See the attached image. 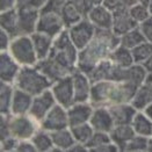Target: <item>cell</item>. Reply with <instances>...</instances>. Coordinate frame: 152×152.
<instances>
[{
    "label": "cell",
    "instance_id": "e0dca14e",
    "mask_svg": "<svg viewBox=\"0 0 152 152\" xmlns=\"http://www.w3.org/2000/svg\"><path fill=\"white\" fill-rule=\"evenodd\" d=\"M21 65L18 63L8 51L0 52V80L14 84Z\"/></svg>",
    "mask_w": 152,
    "mask_h": 152
},
{
    "label": "cell",
    "instance_id": "1f68e13d",
    "mask_svg": "<svg viewBox=\"0 0 152 152\" xmlns=\"http://www.w3.org/2000/svg\"><path fill=\"white\" fill-rule=\"evenodd\" d=\"M61 14H62V18H63L64 25H65V28L69 29L71 28L72 26L77 25L78 22H80L85 16L77 10L76 6H73L71 2L66 1L64 4V6L62 7V11H61Z\"/></svg>",
    "mask_w": 152,
    "mask_h": 152
},
{
    "label": "cell",
    "instance_id": "4dcf8cb0",
    "mask_svg": "<svg viewBox=\"0 0 152 152\" xmlns=\"http://www.w3.org/2000/svg\"><path fill=\"white\" fill-rule=\"evenodd\" d=\"M15 86L14 84L1 81L0 84V113L4 115L11 114L13 94H14Z\"/></svg>",
    "mask_w": 152,
    "mask_h": 152
},
{
    "label": "cell",
    "instance_id": "8fae6325",
    "mask_svg": "<svg viewBox=\"0 0 152 152\" xmlns=\"http://www.w3.org/2000/svg\"><path fill=\"white\" fill-rule=\"evenodd\" d=\"M51 91L55 95L57 103L65 107L66 109L75 104V89L72 76L64 77L62 79L55 81L51 86Z\"/></svg>",
    "mask_w": 152,
    "mask_h": 152
},
{
    "label": "cell",
    "instance_id": "8992f818",
    "mask_svg": "<svg viewBox=\"0 0 152 152\" xmlns=\"http://www.w3.org/2000/svg\"><path fill=\"white\" fill-rule=\"evenodd\" d=\"M10 127H11V135L16 137L19 140H31L41 126L29 114H25L11 115Z\"/></svg>",
    "mask_w": 152,
    "mask_h": 152
},
{
    "label": "cell",
    "instance_id": "816d5d0a",
    "mask_svg": "<svg viewBox=\"0 0 152 152\" xmlns=\"http://www.w3.org/2000/svg\"><path fill=\"white\" fill-rule=\"evenodd\" d=\"M143 112L148 115V117H150V118L152 120V102L149 104V106H146V107H145V109H144Z\"/></svg>",
    "mask_w": 152,
    "mask_h": 152
},
{
    "label": "cell",
    "instance_id": "b9f144b4",
    "mask_svg": "<svg viewBox=\"0 0 152 152\" xmlns=\"http://www.w3.org/2000/svg\"><path fill=\"white\" fill-rule=\"evenodd\" d=\"M69 2H71L73 6H76L77 10L81 13L85 18H87L89 11L93 8V4L91 2V0H67Z\"/></svg>",
    "mask_w": 152,
    "mask_h": 152
},
{
    "label": "cell",
    "instance_id": "52a82bcc",
    "mask_svg": "<svg viewBox=\"0 0 152 152\" xmlns=\"http://www.w3.org/2000/svg\"><path fill=\"white\" fill-rule=\"evenodd\" d=\"M146 76H148V71L145 70L143 64L135 63L129 67H120L114 64V67L110 75V80L127 81V83H131L140 87L145 81Z\"/></svg>",
    "mask_w": 152,
    "mask_h": 152
},
{
    "label": "cell",
    "instance_id": "ac0fdd59",
    "mask_svg": "<svg viewBox=\"0 0 152 152\" xmlns=\"http://www.w3.org/2000/svg\"><path fill=\"white\" fill-rule=\"evenodd\" d=\"M89 124L95 131L110 132L115 127L114 120L108 107H94L92 117L89 120Z\"/></svg>",
    "mask_w": 152,
    "mask_h": 152
},
{
    "label": "cell",
    "instance_id": "f1b7e54d",
    "mask_svg": "<svg viewBox=\"0 0 152 152\" xmlns=\"http://www.w3.org/2000/svg\"><path fill=\"white\" fill-rule=\"evenodd\" d=\"M109 58L116 66H120V67H129L132 64H135L131 50L121 44L117 45L114 50L112 51Z\"/></svg>",
    "mask_w": 152,
    "mask_h": 152
},
{
    "label": "cell",
    "instance_id": "d590c367",
    "mask_svg": "<svg viewBox=\"0 0 152 152\" xmlns=\"http://www.w3.org/2000/svg\"><path fill=\"white\" fill-rule=\"evenodd\" d=\"M131 52H132L135 63L143 64L149 57L152 56V43L146 41L140 45H137L136 48L131 49Z\"/></svg>",
    "mask_w": 152,
    "mask_h": 152
},
{
    "label": "cell",
    "instance_id": "60d3db41",
    "mask_svg": "<svg viewBox=\"0 0 152 152\" xmlns=\"http://www.w3.org/2000/svg\"><path fill=\"white\" fill-rule=\"evenodd\" d=\"M19 142L20 140H18L16 137H14V136H10V137H6L4 140H0V150L2 152L16 151Z\"/></svg>",
    "mask_w": 152,
    "mask_h": 152
},
{
    "label": "cell",
    "instance_id": "3957f363",
    "mask_svg": "<svg viewBox=\"0 0 152 152\" xmlns=\"http://www.w3.org/2000/svg\"><path fill=\"white\" fill-rule=\"evenodd\" d=\"M48 57H51L63 67H65L69 72L73 73L78 65L79 50L73 44L67 29H64L59 35L55 37L52 49Z\"/></svg>",
    "mask_w": 152,
    "mask_h": 152
},
{
    "label": "cell",
    "instance_id": "44dd1931",
    "mask_svg": "<svg viewBox=\"0 0 152 152\" xmlns=\"http://www.w3.org/2000/svg\"><path fill=\"white\" fill-rule=\"evenodd\" d=\"M112 117L114 120L115 126L118 124H131L135 115L137 114V109L131 103H118L108 107Z\"/></svg>",
    "mask_w": 152,
    "mask_h": 152
},
{
    "label": "cell",
    "instance_id": "9c48e42d",
    "mask_svg": "<svg viewBox=\"0 0 152 152\" xmlns=\"http://www.w3.org/2000/svg\"><path fill=\"white\" fill-rule=\"evenodd\" d=\"M67 30H69V35L72 39L73 44L78 48V50L80 51L83 50L92 41V38L94 37L95 31H96V27L93 25L87 18H84L80 22L72 26Z\"/></svg>",
    "mask_w": 152,
    "mask_h": 152
},
{
    "label": "cell",
    "instance_id": "d6986e66",
    "mask_svg": "<svg viewBox=\"0 0 152 152\" xmlns=\"http://www.w3.org/2000/svg\"><path fill=\"white\" fill-rule=\"evenodd\" d=\"M87 19L98 29L112 30L113 27V12L104 5H95L89 11Z\"/></svg>",
    "mask_w": 152,
    "mask_h": 152
},
{
    "label": "cell",
    "instance_id": "484cf974",
    "mask_svg": "<svg viewBox=\"0 0 152 152\" xmlns=\"http://www.w3.org/2000/svg\"><path fill=\"white\" fill-rule=\"evenodd\" d=\"M50 134L55 146L61 149L62 152H67L77 143L70 128L56 130V131H52Z\"/></svg>",
    "mask_w": 152,
    "mask_h": 152
},
{
    "label": "cell",
    "instance_id": "d6a6232c",
    "mask_svg": "<svg viewBox=\"0 0 152 152\" xmlns=\"http://www.w3.org/2000/svg\"><path fill=\"white\" fill-rule=\"evenodd\" d=\"M31 142L34 143L36 151L37 152H51L55 144L51 137V134L44 129H38L37 132L31 138Z\"/></svg>",
    "mask_w": 152,
    "mask_h": 152
},
{
    "label": "cell",
    "instance_id": "603a6c76",
    "mask_svg": "<svg viewBox=\"0 0 152 152\" xmlns=\"http://www.w3.org/2000/svg\"><path fill=\"white\" fill-rule=\"evenodd\" d=\"M113 143L117 145L120 151H124V148L129 143V140L136 136V132L131 124H118L113 128L109 132Z\"/></svg>",
    "mask_w": 152,
    "mask_h": 152
},
{
    "label": "cell",
    "instance_id": "f907efd6",
    "mask_svg": "<svg viewBox=\"0 0 152 152\" xmlns=\"http://www.w3.org/2000/svg\"><path fill=\"white\" fill-rule=\"evenodd\" d=\"M143 66L145 67V70L148 71V73H149V72H152V56L149 57V58L143 63Z\"/></svg>",
    "mask_w": 152,
    "mask_h": 152
},
{
    "label": "cell",
    "instance_id": "ab89813d",
    "mask_svg": "<svg viewBox=\"0 0 152 152\" xmlns=\"http://www.w3.org/2000/svg\"><path fill=\"white\" fill-rule=\"evenodd\" d=\"M137 2H138V0H103L102 5H104L107 8H109L113 12L115 10L122 8V7L130 8L134 5H136Z\"/></svg>",
    "mask_w": 152,
    "mask_h": 152
},
{
    "label": "cell",
    "instance_id": "4316f807",
    "mask_svg": "<svg viewBox=\"0 0 152 152\" xmlns=\"http://www.w3.org/2000/svg\"><path fill=\"white\" fill-rule=\"evenodd\" d=\"M152 102V84L151 83H143L137 88L135 96L131 101V104L137 110H144L146 106Z\"/></svg>",
    "mask_w": 152,
    "mask_h": 152
},
{
    "label": "cell",
    "instance_id": "cb8c5ba5",
    "mask_svg": "<svg viewBox=\"0 0 152 152\" xmlns=\"http://www.w3.org/2000/svg\"><path fill=\"white\" fill-rule=\"evenodd\" d=\"M30 37L33 39L38 61L45 59L50 55V51L52 49V44H53V39L55 38L50 36V35H47V34L39 33V31H35L34 34L30 35Z\"/></svg>",
    "mask_w": 152,
    "mask_h": 152
},
{
    "label": "cell",
    "instance_id": "5bb4252c",
    "mask_svg": "<svg viewBox=\"0 0 152 152\" xmlns=\"http://www.w3.org/2000/svg\"><path fill=\"white\" fill-rule=\"evenodd\" d=\"M136 27H138V23L131 16L129 8L122 7V8H117V10L113 11V27H112V30L117 36L121 37L122 35H124L126 33L135 29Z\"/></svg>",
    "mask_w": 152,
    "mask_h": 152
},
{
    "label": "cell",
    "instance_id": "7a4b0ae2",
    "mask_svg": "<svg viewBox=\"0 0 152 152\" xmlns=\"http://www.w3.org/2000/svg\"><path fill=\"white\" fill-rule=\"evenodd\" d=\"M138 86L127 81L101 80L92 84L89 103L93 107H110L118 103H131Z\"/></svg>",
    "mask_w": 152,
    "mask_h": 152
},
{
    "label": "cell",
    "instance_id": "f35d334b",
    "mask_svg": "<svg viewBox=\"0 0 152 152\" xmlns=\"http://www.w3.org/2000/svg\"><path fill=\"white\" fill-rule=\"evenodd\" d=\"M129 11H130L131 16L134 18V20H135L138 25L142 23L143 21H145L146 19H149L152 15L151 13H150L149 7L145 6V5H142L140 2H137L136 5H134L132 7H130Z\"/></svg>",
    "mask_w": 152,
    "mask_h": 152
},
{
    "label": "cell",
    "instance_id": "277c9868",
    "mask_svg": "<svg viewBox=\"0 0 152 152\" xmlns=\"http://www.w3.org/2000/svg\"><path fill=\"white\" fill-rule=\"evenodd\" d=\"M52 84L53 83L50 79L34 65V66H21L18 77L15 79L14 86L35 96L43 93L44 91L51 88Z\"/></svg>",
    "mask_w": 152,
    "mask_h": 152
},
{
    "label": "cell",
    "instance_id": "db71d44e",
    "mask_svg": "<svg viewBox=\"0 0 152 152\" xmlns=\"http://www.w3.org/2000/svg\"><path fill=\"white\" fill-rule=\"evenodd\" d=\"M91 2L95 6V5H101L102 2H103V0H91Z\"/></svg>",
    "mask_w": 152,
    "mask_h": 152
},
{
    "label": "cell",
    "instance_id": "7c38bea8",
    "mask_svg": "<svg viewBox=\"0 0 152 152\" xmlns=\"http://www.w3.org/2000/svg\"><path fill=\"white\" fill-rule=\"evenodd\" d=\"M57 103L55 95L52 93L51 88L44 91L43 93L35 95L33 102H31V107L29 109V113L34 120H36L38 123L42 122V120L45 117V115L50 112V109Z\"/></svg>",
    "mask_w": 152,
    "mask_h": 152
},
{
    "label": "cell",
    "instance_id": "f6af8a7d",
    "mask_svg": "<svg viewBox=\"0 0 152 152\" xmlns=\"http://www.w3.org/2000/svg\"><path fill=\"white\" fill-rule=\"evenodd\" d=\"M16 152H36V148L31 140H22L18 144Z\"/></svg>",
    "mask_w": 152,
    "mask_h": 152
},
{
    "label": "cell",
    "instance_id": "ba28073f",
    "mask_svg": "<svg viewBox=\"0 0 152 152\" xmlns=\"http://www.w3.org/2000/svg\"><path fill=\"white\" fill-rule=\"evenodd\" d=\"M65 28L61 12L56 11H39L36 31L44 33L55 38L59 35Z\"/></svg>",
    "mask_w": 152,
    "mask_h": 152
},
{
    "label": "cell",
    "instance_id": "8d00e7d4",
    "mask_svg": "<svg viewBox=\"0 0 152 152\" xmlns=\"http://www.w3.org/2000/svg\"><path fill=\"white\" fill-rule=\"evenodd\" d=\"M149 138L150 137H144L136 135L134 138L129 140L124 151L123 152H144L148 151V145H149Z\"/></svg>",
    "mask_w": 152,
    "mask_h": 152
},
{
    "label": "cell",
    "instance_id": "83f0119b",
    "mask_svg": "<svg viewBox=\"0 0 152 152\" xmlns=\"http://www.w3.org/2000/svg\"><path fill=\"white\" fill-rule=\"evenodd\" d=\"M131 126L134 128L136 135L144 137H152V120L148 117L143 110H138L135 115Z\"/></svg>",
    "mask_w": 152,
    "mask_h": 152
},
{
    "label": "cell",
    "instance_id": "74e56055",
    "mask_svg": "<svg viewBox=\"0 0 152 152\" xmlns=\"http://www.w3.org/2000/svg\"><path fill=\"white\" fill-rule=\"evenodd\" d=\"M112 137H110V134L108 132H102V131H94L92 138L89 140V142L86 144L87 149L89 152H92L94 149L102 146L104 144H108V143H112Z\"/></svg>",
    "mask_w": 152,
    "mask_h": 152
},
{
    "label": "cell",
    "instance_id": "d4e9b609",
    "mask_svg": "<svg viewBox=\"0 0 152 152\" xmlns=\"http://www.w3.org/2000/svg\"><path fill=\"white\" fill-rule=\"evenodd\" d=\"M0 25L1 29L7 31L12 38L19 36V14L18 7L6 12H1L0 15Z\"/></svg>",
    "mask_w": 152,
    "mask_h": 152
},
{
    "label": "cell",
    "instance_id": "e575fe53",
    "mask_svg": "<svg viewBox=\"0 0 152 152\" xmlns=\"http://www.w3.org/2000/svg\"><path fill=\"white\" fill-rule=\"evenodd\" d=\"M72 134H73V137L76 142L78 143H81V144H87L89 142V140L92 138L93 134H94V129L93 127L88 123H84V124H79V126H76V127L70 128Z\"/></svg>",
    "mask_w": 152,
    "mask_h": 152
},
{
    "label": "cell",
    "instance_id": "4fadbf2b",
    "mask_svg": "<svg viewBox=\"0 0 152 152\" xmlns=\"http://www.w3.org/2000/svg\"><path fill=\"white\" fill-rule=\"evenodd\" d=\"M19 14V35H31L36 31L39 10L21 5L18 6Z\"/></svg>",
    "mask_w": 152,
    "mask_h": 152
},
{
    "label": "cell",
    "instance_id": "2e32d148",
    "mask_svg": "<svg viewBox=\"0 0 152 152\" xmlns=\"http://www.w3.org/2000/svg\"><path fill=\"white\" fill-rule=\"evenodd\" d=\"M94 107L89 102H77L67 108V116H69V124L70 128L76 127L79 124L88 123Z\"/></svg>",
    "mask_w": 152,
    "mask_h": 152
},
{
    "label": "cell",
    "instance_id": "7dc6e473",
    "mask_svg": "<svg viewBox=\"0 0 152 152\" xmlns=\"http://www.w3.org/2000/svg\"><path fill=\"white\" fill-rule=\"evenodd\" d=\"M18 7V0H0V11L6 12Z\"/></svg>",
    "mask_w": 152,
    "mask_h": 152
},
{
    "label": "cell",
    "instance_id": "f546056e",
    "mask_svg": "<svg viewBox=\"0 0 152 152\" xmlns=\"http://www.w3.org/2000/svg\"><path fill=\"white\" fill-rule=\"evenodd\" d=\"M113 67H114V63L110 61V58L101 61L88 75L92 84L96 81H101V80H110Z\"/></svg>",
    "mask_w": 152,
    "mask_h": 152
},
{
    "label": "cell",
    "instance_id": "7402d4cb",
    "mask_svg": "<svg viewBox=\"0 0 152 152\" xmlns=\"http://www.w3.org/2000/svg\"><path fill=\"white\" fill-rule=\"evenodd\" d=\"M34 96L22 89L15 87L13 94L11 114L12 115H25L29 113Z\"/></svg>",
    "mask_w": 152,
    "mask_h": 152
},
{
    "label": "cell",
    "instance_id": "ffe728a7",
    "mask_svg": "<svg viewBox=\"0 0 152 152\" xmlns=\"http://www.w3.org/2000/svg\"><path fill=\"white\" fill-rule=\"evenodd\" d=\"M35 66L37 67L42 73H44L45 76L48 77L52 83L62 79L64 77L72 75L71 72H69L65 67H63L61 64H58L55 59H52L51 57H47L45 59L38 61Z\"/></svg>",
    "mask_w": 152,
    "mask_h": 152
},
{
    "label": "cell",
    "instance_id": "7bdbcfd3",
    "mask_svg": "<svg viewBox=\"0 0 152 152\" xmlns=\"http://www.w3.org/2000/svg\"><path fill=\"white\" fill-rule=\"evenodd\" d=\"M10 116L11 115H4L0 116V140H4L6 137L12 136L11 135V127H10Z\"/></svg>",
    "mask_w": 152,
    "mask_h": 152
},
{
    "label": "cell",
    "instance_id": "9a60e30c",
    "mask_svg": "<svg viewBox=\"0 0 152 152\" xmlns=\"http://www.w3.org/2000/svg\"><path fill=\"white\" fill-rule=\"evenodd\" d=\"M71 76L73 80L75 102H89L92 89V81L89 77L79 69H76Z\"/></svg>",
    "mask_w": 152,
    "mask_h": 152
},
{
    "label": "cell",
    "instance_id": "6f0895ef",
    "mask_svg": "<svg viewBox=\"0 0 152 152\" xmlns=\"http://www.w3.org/2000/svg\"><path fill=\"white\" fill-rule=\"evenodd\" d=\"M148 7H149V10H150V13L152 14V0H150V2H149V6H148Z\"/></svg>",
    "mask_w": 152,
    "mask_h": 152
},
{
    "label": "cell",
    "instance_id": "681fc988",
    "mask_svg": "<svg viewBox=\"0 0 152 152\" xmlns=\"http://www.w3.org/2000/svg\"><path fill=\"white\" fill-rule=\"evenodd\" d=\"M83 151H88L87 146H86L85 144H81V143H78V142H77L76 144H75L67 152H83Z\"/></svg>",
    "mask_w": 152,
    "mask_h": 152
},
{
    "label": "cell",
    "instance_id": "ee69618b",
    "mask_svg": "<svg viewBox=\"0 0 152 152\" xmlns=\"http://www.w3.org/2000/svg\"><path fill=\"white\" fill-rule=\"evenodd\" d=\"M138 27H140V29L142 30L143 35L145 36L146 41L152 43V15L149 19H146L145 21H143L142 23H140Z\"/></svg>",
    "mask_w": 152,
    "mask_h": 152
},
{
    "label": "cell",
    "instance_id": "11a10c76",
    "mask_svg": "<svg viewBox=\"0 0 152 152\" xmlns=\"http://www.w3.org/2000/svg\"><path fill=\"white\" fill-rule=\"evenodd\" d=\"M138 2H140V4H142V5L149 6V2H150V0H138Z\"/></svg>",
    "mask_w": 152,
    "mask_h": 152
},
{
    "label": "cell",
    "instance_id": "6da1fadb",
    "mask_svg": "<svg viewBox=\"0 0 152 152\" xmlns=\"http://www.w3.org/2000/svg\"><path fill=\"white\" fill-rule=\"evenodd\" d=\"M120 45V36L113 30L98 29L88 44L79 51L77 69L88 76L91 71L103 59L109 58L112 51Z\"/></svg>",
    "mask_w": 152,
    "mask_h": 152
},
{
    "label": "cell",
    "instance_id": "9f6ffc18",
    "mask_svg": "<svg viewBox=\"0 0 152 152\" xmlns=\"http://www.w3.org/2000/svg\"><path fill=\"white\" fill-rule=\"evenodd\" d=\"M28 0H18V6H20V5H23V4H26Z\"/></svg>",
    "mask_w": 152,
    "mask_h": 152
},
{
    "label": "cell",
    "instance_id": "5b68a950",
    "mask_svg": "<svg viewBox=\"0 0 152 152\" xmlns=\"http://www.w3.org/2000/svg\"><path fill=\"white\" fill-rule=\"evenodd\" d=\"M8 52L21 66H34L38 62L30 35H19L13 38Z\"/></svg>",
    "mask_w": 152,
    "mask_h": 152
},
{
    "label": "cell",
    "instance_id": "bcb514c9",
    "mask_svg": "<svg viewBox=\"0 0 152 152\" xmlns=\"http://www.w3.org/2000/svg\"><path fill=\"white\" fill-rule=\"evenodd\" d=\"M12 39V36L7 31L1 29V33H0V52L1 51H8Z\"/></svg>",
    "mask_w": 152,
    "mask_h": 152
},
{
    "label": "cell",
    "instance_id": "30bf717a",
    "mask_svg": "<svg viewBox=\"0 0 152 152\" xmlns=\"http://www.w3.org/2000/svg\"><path fill=\"white\" fill-rule=\"evenodd\" d=\"M39 126H41V129H44L49 132L70 128L67 109L61 106L59 103H56L50 109V112L45 115V117L42 120Z\"/></svg>",
    "mask_w": 152,
    "mask_h": 152
},
{
    "label": "cell",
    "instance_id": "836d02e7",
    "mask_svg": "<svg viewBox=\"0 0 152 152\" xmlns=\"http://www.w3.org/2000/svg\"><path fill=\"white\" fill-rule=\"evenodd\" d=\"M144 42H146V38L143 35L140 27H136L135 29L128 31L120 37V44L130 49V50L136 48L137 45H140L142 43H144Z\"/></svg>",
    "mask_w": 152,
    "mask_h": 152
},
{
    "label": "cell",
    "instance_id": "f5cc1de1",
    "mask_svg": "<svg viewBox=\"0 0 152 152\" xmlns=\"http://www.w3.org/2000/svg\"><path fill=\"white\" fill-rule=\"evenodd\" d=\"M145 83H151L152 84V72H149V73H148L146 79H145Z\"/></svg>",
    "mask_w": 152,
    "mask_h": 152
},
{
    "label": "cell",
    "instance_id": "c3c4849f",
    "mask_svg": "<svg viewBox=\"0 0 152 152\" xmlns=\"http://www.w3.org/2000/svg\"><path fill=\"white\" fill-rule=\"evenodd\" d=\"M117 151H120L118 148H117V145L112 142V143L104 144V145H102V146H99V148L94 149L92 152H117Z\"/></svg>",
    "mask_w": 152,
    "mask_h": 152
}]
</instances>
